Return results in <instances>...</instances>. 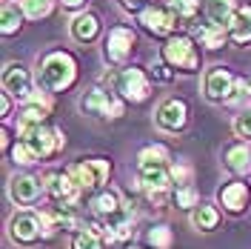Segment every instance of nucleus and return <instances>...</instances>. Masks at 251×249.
I'll return each mask as SVG.
<instances>
[{
    "label": "nucleus",
    "mask_w": 251,
    "mask_h": 249,
    "mask_svg": "<svg viewBox=\"0 0 251 249\" xmlns=\"http://www.w3.org/2000/svg\"><path fill=\"white\" fill-rule=\"evenodd\" d=\"M188 121V109L183 100H177V97H172V100H166L160 109H157V126L160 129H169V132H180L183 126H186Z\"/></svg>",
    "instance_id": "obj_16"
},
{
    "label": "nucleus",
    "mask_w": 251,
    "mask_h": 249,
    "mask_svg": "<svg viewBox=\"0 0 251 249\" xmlns=\"http://www.w3.org/2000/svg\"><path fill=\"white\" fill-rule=\"evenodd\" d=\"M3 89H6V94H12L17 100L29 103L31 97H34L29 69H26L23 63H9V66L3 69Z\"/></svg>",
    "instance_id": "obj_8"
},
{
    "label": "nucleus",
    "mask_w": 251,
    "mask_h": 249,
    "mask_svg": "<svg viewBox=\"0 0 251 249\" xmlns=\"http://www.w3.org/2000/svg\"><path fill=\"white\" fill-rule=\"evenodd\" d=\"M200 0H172V12L177 15V20H191L197 15Z\"/></svg>",
    "instance_id": "obj_30"
},
{
    "label": "nucleus",
    "mask_w": 251,
    "mask_h": 249,
    "mask_svg": "<svg viewBox=\"0 0 251 249\" xmlns=\"http://www.w3.org/2000/svg\"><path fill=\"white\" fill-rule=\"evenodd\" d=\"M137 184L143 192H169L172 187V172L166 163H140Z\"/></svg>",
    "instance_id": "obj_13"
},
{
    "label": "nucleus",
    "mask_w": 251,
    "mask_h": 249,
    "mask_svg": "<svg viewBox=\"0 0 251 249\" xmlns=\"http://www.w3.org/2000/svg\"><path fill=\"white\" fill-rule=\"evenodd\" d=\"M12 160L20 163V166H29V163H34V155L29 152V146L23 140H17L15 146H12Z\"/></svg>",
    "instance_id": "obj_33"
},
{
    "label": "nucleus",
    "mask_w": 251,
    "mask_h": 249,
    "mask_svg": "<svg viewBox=\"0 0 251 249\" xmlns=\"http://www.w3.org/2000/svg\"><path fill=\"white\" fill-rule=\"evenodd\" d=\"M223 163H226V169H231L234 175H246V172L251 169V149L246 143L228 146L226 155H223Z\"/></svg>",
    "instance_id": "obj_18"
},
{
    "label": "nucleus",
    "mask_w": 251,
    "mask_h": 249,
    "mask_svg": "<svg viewBox=\"0 0 251 249\" xmlns=\"http://www.w3.org/2000/svg\"><path fill=\"white\" fill-rule=\"evenodd\" d=\"M72 34H75V40H80V43H89L94 34H97V17L94 15H77L75 20H72Z\"/></svg>",
    "instance_id": "obj_23"
},
{
    "label": "nucleus",
    "mask_w": 251,
    "mask_h": 249,
    "mask_svg": "<svg viewBox=\"0 0 251 249\" xmlns=\"http://www.w3.org/2000/svg\"><path fill=\"white\" fill-rule=\"evenodd\" d=\"M131 46H134V31L126 26H114L106 37V58L111 63H123L131 55Z\"/></svg>",
    "instance_id": "obj_14"
},
{
    "label": "nucleus",
    "mask_w": 251,
    "mask_h": 249,
    "mask_svg": "<svg viewBox=\"0 0 251 249\" xmlns=\"http://www.w3.org/2000/svg\"><path fill=\"white\" fill-rule=\"evenodd\" d=\"M234 83L237 80L231 78L228 69L223 66H214L205 72V80H203V92L208 100H231V92H234Z\"/></svg>",
    "instance_id": "obj_12"
},
{
    "label": "nucleus",
    "mask_w": 251,
    "mask_h": 249,
    "mask_svg": "<svg viewBox=\"0 0 251 249\" xmlns=\"http://www.w3.org/2000/svg\"><path fill=\"white\" fill-rule=\"evenodd\" d=\"M20 140L29 146V152L34 155V160H46V157H51L63 143H66L63 132L46 129V126H26V129H20Z\"/></svg>",
    "instance_id": "obj_3"
},
{
    "label": "nucleus",
    "mask_w": 251,
    "mask_h": 249,
    "mask_svg": "<svg viewBox=\"0 0 251 249\" xmlns=\"http://www.w3.org/2000/svg\"><path fill=\"white\" fill-rule=\"evenodd\" d=\"M174 203H177L180 209H197V206H200V195H197L194 187H180L174 192Z\"/></svg>",
    "instance_id": "obj_27"
},
{
    "label": "nucleus",
    "mask_w": 251,
    "mask_h": 249,
    "mask_svg": "<svg viewBox=\"0 0 251 249\" xmlns=\"http://www.w3.org/2000/svg\"><path fill=\"white\" fill-rule=\"evenodd\" d=\"M217 201L228 215L246 212V206H249V184H226V187H220Z\"/></svg>",
    "instance_id": "obj_17"
},
{
    "label": "nucleus",
    "mask_w": 251,
    "mask_h": 249,
    "mask_svg": "<svg viewBox=\"0 0 251 249\" xmlns=\"http://www.w3.org/2000/svg\"><path fill=\"white\" fill-rule=\"evenodd\" d=\"M205 12H208V20L217 23V26H228L234 12V0H208L205 3Z\"/></svg>",
    "instance_id": "obj_21"
},
{
    "label": "nucleus",
    "mask_w": 251,
    "mask_h": 249,
    "mask_svg": "<svg viewBox=\"0 0 251 249\" xmlns=\"http://www.w3.org/2000/svg\"><path fill=\"white\" fill-rule=\"evenodd\" d=\"M92 212L97 218L103 220V223H120V220H134V212H131V206L120 198V192L117 189H100L97 195L92 198Z\"/></svg>",
    "instance_id": "obj_4"
},
{
    "label": "nucleus",
    "mask_w": 251,
    "mask_h": 249,
    "mask_svg": "<svg viewBox=\"0 0 251 249\" xmlns=\"http://www.w3.org/2000/svg\"><path fill=\"white\" fill-rule=\"evenodd\" d=\"M191 223H194V229H200V232H211L220 223V212L214 206H208V203H200V206L191 212Z\"/></svg>",
    "instance_id": "obj_22"
},
{
    "label": "nucleus",
    "mask_w": 251,
    "mask_h": 249,
    "mask_svg": "<svg viewBox=\"0 0 251 249\" xmlns=\"http://www.w3.org/2000/svg\"><path fill=\"white\" fill-rule=\"evenodd\" d=\"M163 61L174 66V69H183V72H194L200 66L197 58V49L188 37H172L166 46H163Z\"/></svg>",
    "instance_id": "obj_6"
},
{
    "label": "nucleus",
    "mask_w": 251,
    "mask_h": 249,
    "mask_svg": "<svg viewBox=\"0 0 251 249\" xmlns=\"http://www.w3.org/2000/svg\"><path fill=\"white\" fill-rule=\"evenodd\" d=\"M137 160L140 163H166L169 160V152H166V146H146Z\"/></svg>",
    "instance_id": "obj_31"
},
{
    "label": "nucleus",
    "mask_w": 251,
    "mask_h": 249,
    "mask_svg": "<svg viewBox=\"0 0 251 249\" xmlns=\"http://www.w3.org/2000/svg\"><path fill=\"white\" fill-rule=\"evenodd\" d=\"M226 29H228V37L234 43H249L251 40V6L237 9V15L231 17V23Z\"/></svg>",
    "instance_id": "obj_19"
},
{
    "label": "nucleus",
    "mask_w": 251,
    "mask_h": 249,
    "mask_svg": "<svg viewBox=\"0 0 251 249\" xmlns=\"http://www.w3.org/2000/svg\"><path fill=\"white\" fill-rule=\"evenodd\" d=\"M234 132L240 135V138H251V112H243V115H237Z\"/></svg>",
    "instance_id": "obj_34"
},
{
    "label": "nucleus",
    "mask_w": 251,
    "mask_h": 249,
    "mask_svg": "<svg viewBox=\"0 0 251 249\" xmlns=\"http://www.w3.org/2000/svg\"><path fill=\"white\" fill-rule=\"evenodd\" d=\"M146 241H149L154 249H169L172 247V241H174V235H172L169 226H151L149 235H146Z\"/></svg>",
    "instance_id": "obj_26"
},
{
    "label": "nucleus",
    "mask_w": 251,
    "mask_h": 249,
    "mask_svg": "<svg viewBox=\"0 0 251 249\" xmlns=\"http://www.w3.org/2000/svg\"><path fill=\"white\" fill-rule=\"evenodd\" d=\"M72 249H103V238L94 235V232H89V229H83V232L75 235Z\"/></svg>",
    "instance_id": "obj_29"
},
{
    "label": "nucleus",
    "mask_w": 251,
    "mask_h": 249,
    "mask_svg": "<svg viewBox=\"0 0 251 249\" xmlns=\"http://www.w3.org/2000/svg\"><path fill=\"white\" fill-rule=\"evenodd\" d=\"M80 109L86 115H94V118H120L123 115V103L114 100L111 92L106 89H92L80 97Z\"/></svg>",
    "instance_id": "obj_7"
},
{
    "label": "nucleus",
    "mask_w": 251,
    "mask_h": 249,
    "mask_svg": "<svg viewBox=\"0 0 251 249\" xmlns=\"http://www.w3.org/2000/svg\"><path fill=\"white\" fill-rule=\"evenodd\" d=\"M9 109H12V103H9V94H3V100H0V112H3V118H9Z\"/></svg>",
    "instance_id": "obj_35"
},
{
    "label": "nucleus",
    "mask_w": 251,
    "mask_h": 249,
    "mask_svg": "<svg viewBox=\"0 0 251 249\" xmlns=\"http://www.w3.org/2000/svg\"><path fill=\"white\" fill-rule=\"evenodd\" d=\"M51 12V0H23V15L31 20H40Z\"/></svg>",
    "instance_id": "obj_28"
},
{
    "label": "nucleus",
    "mask_w": 251,
    "mask_h": 249,
    "mask_svg": "<svg viewBox=\"0 0 251 249\" xmlns=\"http://www.w3.org/2000/svg\"><path fill=\"white\" fill-rule=\"evenodd\" d=\"M169 172H172V181L177 184V189L180 187H191V175H194V172H191L188 163H174Z\"/></svg>",
    "instance_id": "obj_32"
},
{
    "label": "nucleus",
    "mask_w": 251,
    "mask_h": 249,
    "mask_svg": "<svg viewBox=\"0 0 251 249\" xmlns=\"http://www.w3.org/2000/svg\"><path fill=\"white\" fill-rule=\"evenodd\" d=\"M75 75H77V66H75V58L66 55V52H51L40 61V86L49 89V92H63L75 83Z\"/></svg>",
    "instance_id": "obj_1"
},
{
    "label": "nucleus",
    "mask_w": 251,
    "mask_h": 249,
    "mask_svg": "<svg viewBox=\"0 0 251 249\" xmlns=\"http://www.w3.org/2000/svg\"><path fill=\"white\" fill-rule=\"evenodd\" d=\"M46 192L57 203H66V206H77L80 195H83L69 172H51V175H46Z\"/></svg>",
    "instance_id": "obj_11"
},
{
    "label": "nucleus",
    "mask_w": 251,
    "mask_h": 249,
    "mask_svg": "<svg viewBox=\"0 0 251 249\" xmlns=\"http://www.w3.org/2000/svg\"><path fill=\"white\" fill-rule=\"evenodd\" d=\"M114 89L123 94L126 100H131V103H140L149 97V80L143 75L140 69H123V72H117L114 75Z\"/></svg>",
    "instance_id": "obj_10"
},
{
    "label": "nucleus",
    "mask_w": 251,
    "mask_h": 249,
    "mask_svg": "<svg viewBox=\"0 0 251 249\" xmlns=\"http://www.w3.org/2000/svg\"><path fill=\"white\" fill-rule=\"evenodd\" d=\"M83 3H86V0H63V6H69V9H77Z\"/></svg>",
    "instance_id": "obj_36"
},
{
    "label": "nucleus",
    "mask_w": 251,
    "mask_h": 249,
    "mask_svg": "<svg viewBox=\"0 0 251 249\" xmlns=\"http://www.w3.org/2000/svg\"><path fill=\"white\" fill-rule=\"evenodd\" d=\"M20 23H23V12L17 9L15 3H3V34H15L20 29Z\"/></svg>",
    "instance_id": "obj_25"
},
{
    "label": "nucleus",
    "mask_w": 251,
    "mask_h": 249,
    "mask_svg": "<svg viewBox=\"0 0 251 249\" xmlns=\"http://www.w3.org/2000/svg\"><path fill=\"white\" fill-rule=\"evenodd\" d=\"M46 192V181L34 178V175H15L9 181V198L17 206H31L40 201V195Z\"/></svg>",
    "instance_id": "obj_9"
},
{
    "label": "nucleus",
    "mask_w": 251,
    "mask_h": 249,
    "mask_svg": "<svg viewBox=\"0 0 251 249\" xmlns=\"http://www.w3.org/2000/svg\"><path fill=\"white\" fill-rule=\"evenodd\" d=\"M249 86H251V78H249Z\"/></svg>",
    "instance_id": "obj_37"
},
{
    "label": "nucleus",
    "mask_w": 251,
    "mask_h": 249,
    "mask_svg": "<svg viewBox=\"0 0 251 249\" xmlns=\"http://www.w3.org/2000/svg\"><path fill=\"white\" fill-rule=\"evenodd\" d=\"M9 238L20 244V247H31V244H37L40 238H43V223H40V215L37 212H26V209H20L12 215L9 220Z\"/></svg>",
    "instance_id": "obj_5"
},
{
    "label": "nucleus",
    "mask_w": 251,
    "mask_h": 249,
    "mask_svg": "<svg viewBox=\"0 0 251 249\" xmlns=\"http://www.w3.org/2000/svg\"><path fill=\"white\" fill-rule=\"evenodd\" d=\"M46 118H49V100H46V97L40 100V94H34L29 103H26V109H23L20 129H26V126H43Z\"/></svg>",
    "instance_id": "obj_20"
},
{
    "label": "nucleus",
    "mask_w": 251,
    "mask_h": 249,
    "mask_svg": "<svg viewBox=\"0 0 251 249\" xmlns=\"http://www.w3.org/2000/svg\"><path fill=\"white\" fill-rule=\"evenodd\" d=\"M226 31L228 29H223V26H217V23H205V26H197L194 34H197L208 49H220L223 43H226Z\"/></svg>",
    "instance_id": "obj_24"
},
{
    "label": "nucleus",
    "mask_w": 251,
    "mask_h": 249,
    "mask_svg": "<svg viewBox=\"0 0 251 249\" xmlns=\"http://www.w3.org/2000/svg\"><path fill=\"white\" fill-rule=\"evenodd\" d=\"M69 175H72V181L77 184L80 192H100V187L109 181V160H103V157H83V160H77V163H72L69 166Z\"/></svg>",
    "instance_id": "obj_2"
},
{
    "label": "nucleus",
    "mask_w": 251,
    "mask_h": 249,
    "mask_svg": "<svg viewBox=\"0 0 251 249\" xmlns=\"http://www.w3.org/2000/svg\"><path fill=\"white\" fill-rule=\"evenodd\" d=\"M140 23L151 34H172L177 26V15L172 9H160V6H146L140 12Z\"/></svg>",
    "instance_id": "obj_15"
}]
</instances>
